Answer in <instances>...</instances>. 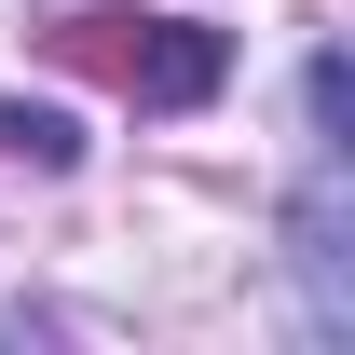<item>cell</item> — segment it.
Segmentation results:
<instances>
[{
	"label": "cell",
	"instance_id": "cell-1",
	"mask_svg": "<svg viewBox=\"0 0 355 355\" xmlns=\"http://www.w3.org/2000/svg\"><path fill=\"white\" fill-rule=\"evenodd\" d=\"M287 260H301L314 342H355V178H342V55L301 69V191H287Z\"/></svg>",
	"mask_w": 355,
	"mask_h": 355
},
{
	"label": "cell",
	"instance_id": "cell-2",
	"mask_svg": "<svg viewBox=\"0 0 355 355\" xmlns=\"http://www.w3.org/2000/svg\"><path fill=\"white\" fill-rule=\"evenodd\" d=\"M55 55H69V69H96L110 96H137V110H205V96L232 83V42H219V28L110 14V0H96V14H69V28H55Z\"/></svg>",
	"mask_w": 355,
	"mask_h": 355
},
{
	"label": "cell",
	"instance_id": "cell-3",
	"mask_svg": "<svg viewBox=\"0 0 355 355\" xmlns=\"http://www.w3.org/2000/svg\"><path fill=\"white\" fill-rule=\"evenodd\" d=\"M0 164L69 178V164H83V123H69V110H28V96H0Z\"/></svg>",
	"mask_w": 355,
	"mask_h": 355
}]
</instances>
